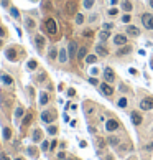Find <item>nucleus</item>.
<instances>
[{"mask_svg": "<svg viewBox=\"0 0 153 160\" xmlns=\"http://www.w3.org/2000/svg\"><path fill=\"white\" fill-rule=\"evenodd\" d=\"M45 26H46V31H48L50 35H56L58 33V25H56V21H54L53 18H48L46 23H45Z\"/></svg>", "mask_w": 153, "mask_h": 160, "instance_id": "f257e3e1", "label": "nucleus"}, {"mask_svg": "<svg viewBox=\"0 0 153 160\" xmlns=\"http://www.w3.org/2000/svg\"><path fill=\"white\" fill-rule=\"evenodd\" d=\"M142 23H143L145 28L153 30V15H150V13H143V15H142Z\"/></svg>", "mask_w": 153, "mask_h": 160, "instance_id": "f03ea898", "label": "nucleus"}, {"mask_svg": "<svg viewBox=\"0 0 153 160\" xmlns=\"http://www.w3.org/2000/svg\"><path fill=\"white\" fill-rule=\"evenodd\" d=\"M140 109L142 111L153 109V97H143V99L140 101Z\"/></svg>", "mask_w": 153, "mask_h": 160, "instance_id": "7ed1b4c3", "label": "nucleus"}, {"mask_svg": "<svg viewBox=\"0 0 153 160\" xmlns=\"http://www.w3.org/2000/svg\"><path fill=\"white\" fill-rule=\"evenodd\" d=\"M104 79L107 81V83H114L115 81V73L112 68H105L104 69Z\"/></svg>", "mask_w": 153, "mask_h": 160, "instance_id": "20e7f679", "label": "nucleus"}, {"mask_svg": "<svg viewBox=\"0 0 153 160\" xmlns=\"http://www.w3.org/2000/svg\"><path fill=\"white\" fill-rule=\"evenodd\" d=\"M114 43H115L117 46H124V45H127V35H122V33L115 35V36H114Z\"/></svg>", "mask_w": 153, "mask_h": 160, "instance_id": "39448f33", "label": "nucleus"}, {"mask_svg": "<svg viewBox=\"0 0 153 160\" xmlns=\"http://www.w3.org/2000/svg\"><path fill=\"white\" fill-rule=\"evenodd\" d=\"M41 121L46 124H50L54 121V112H51V111H45V112H41Z\"/></svg>", "mask_w": 153, "mask_h": 160, "instance_id": "423d86ee", "label": "nucleus"}, {"mask_svg": "<svg viewBox=\"0 0 153 160\" xmlns=\"http://www.w3.org/2000/svg\"><path fill=\"white\" fill-rule=\"evenodd\" d=\"M105 129H107L109 132H114L119 129V122H117L115 119H109L107 122H105Z\"/></svg>", "mask_w": 153, "mask_h": 160, "instance_id": "0eeeda50", "label": "nucleus"}, {"mask_svg": "<svg viewBox=\"0 0 153 160\" xmlns=\"http://www.w3.org/2000/svg\"><path fill=\"white\" fill-rule=\"evenodd\" d=\"M130 119H132V124H133V126H140L142 121H143V119H142V114L140 112H135V111L130 114Z\"/></svg>", "mask_w": 153, "mask_h": 160, "instance_id": "6e6552de", "label": "nucleus"}, {"mask_svg": "<svg viewBox=\"0 0 153 160\" xmlns=\"http://www.w3.org/2000/svg\"><path fill=\"white\" fill-rule=\"evenodd\" d=\"M100 91H102L104 96H110V94L114 93V89H112V86L109 84V83H104V84H100Z\"/></svg>", "mask_w": 153, "mask_h": 160, "instance_id": "1a4fd4ad", "label": "nucleus"}, {"mask_svg": "<svg viewBox=\"0 0 153 160\" xmlns=\"http://www.w3.org/2000/svg\"><path fill=\"white\" fill-rule=\"evenodd\" d=\"M125 31H127V35H130V36H138V35H140V30L137 28L135 25H128L127 28H125Z\"/></svg>", "mask_w": 153, "mask_h": 160, "instance_id": "9d476101", "label": "nucleus"}, {"mask_svg": "<svg viewBox=\"0 0 153 160\" xmlns=\"http://www.w3.org/2000/svg\"><path fill=\"white\" fill-rule=\"evenodd\" d=\"M66 12H68V15H76V0H69L68 2Z\"/></svg>", "mask_w": 153, "mask_h": 160, "instance_id": "9b49d317", "label": "nucleus"}, {"mask_svg": "<svg viewBox=\"0 0 153 160\" xmlns=\"http://www.w3.org/2000/svg\"><path fill=\"white\" fill-rule=\"evenodd\" d=\"M76 50H78V45H76V41H69V45H68V55H69V58L76 56Z\"/></svg>", "mask_w": 153, "mask_h": 160, "instance_id": "f8f14e48", "label": "nucleus"}, {"mask_svg": "<svg viewBox=\"0 0 153 160\" xmlns=\"http://www.w3.org/2000/svg\"><path fill=\"white\" fill-rule=\"evenodd\" d=\"M35 45H36L38 50H41V48L45 46V36H43V35H36V36H35Z\"/></svg>", "mask_w": 153, "mask_h": 160, "instance_id": "ddd939ff", "label": "nucleus"}, {"mask_svg": "<svg viewBox=\"0 0 153 160\" xmlns=\"http://www.w3.org/2000/svg\"><path fill=\"white\" fill-rule=\"evenodd\" d=\"M5 55H7V59H10V61H15L17 59V51H15V48H7Z\"/></svg>", "mask_w": 153, "mask_h": 160, "instance_id": "4468645a", "label": "nucleus"}, {"mask_svg": "<svg viewBox=\"0 0 153 160\" xmlns=\"http://www.w3.org/2000/svg\"><path fill=\"white\" fill-rule=\"evenodd\" d=\"M68 58H69V55H68V50H59V55H58V59H59V63H66Z\"/></svg>", "mask_w": 153, "mask_h": 160, "instance_id": "2eb2a0df", "label": "nucleus"}, {"mask_svg": "<svg viewBox=\"0 0 153 160\" xmlns=\"http://www.w3.org/2000/svg\"><path fill=\"white\" fill-rule=\"evenodd\" d=\"M95 55H99V56H107L109 55V51L105 46H102V45H97L95 46Z\"/></svg>", "mask_w": 153, "mask_h": 160, "instance_id": "dca6fc26", "label": "nucleus"}, {"mask_svg": "<svg viewBox=\"0 0 153 160\" xmlns=\"http://www.w3.org/2000/svg\"><path fill=\"white\" fill-rule=\"evenodd\" d=\"M0 79H2V83H4L5 86H12L13 84L12 76H9V74H2V76H0Z\"/></svg>", "mask_w": 153, "mask_h": 160, "instance_id": "f3484780", "label": "nucleus"}, {"mask_svg": "<svg viewBox=\"0 0 153 160\" xmlns=\"http://www.w3.org/2000/svg\"><path fill=\"white\" fill-rule=\"evenodd\" d=\"M130 51H132V46H128V45H124V46H122L119 51H117V56L127 55V53H130Z\"/></svg>", "mask_w": 153, "mask_h": 160, "instance_id": "a211bd4d", "label": "nucleus"}, {"mask_svg": "<svg viewBox=\"0 0 153 160\" xmlns=\"http://www.w3.org/2000/svg\"><path fill=\"white\" fill-rule=\"evenodd\" d=\"M109 36H110V31H109V30H102V31L99 33V40H100V41L109 40Z\"/></svg>", "mask_w": 153, "mask_h": 160, "instance_id": "6ab92c4d", "label": "nucleus"}, {"mask_svg": "<svg viewBox=\"0 0 153 160\" xmlns=\"http://www.w3.org/2000/svg\"><path fill=\"white\" fill-rule=\"evenodd\" d=\"M109 144H110L112 147H117V145L120 144V139L117 137V135H110V137H109Z\"/></svg>", "mask_w": 153, "mask_h": 160, "instance_id": "aec40b11", "label": "nucleus"}, {"mask_svg": "<svg viewBox=\"0 0 153 160\" xmlns=\"http://www.w3.org/2000/svg\"><path fill=\"white\" fill-rule=\"evenodd\" d=\"M48 101H50V96H48L46 93L40 94V104H41V106H46V104H48Z\"/></svg>", "mask_w": 153, "mask_h": 160, "instance_id": "412c9836", "label": "nucleus"}, {"mask_svg": "<svg viewBox=\"0 0 153 160\" xmlns=\"http://www.w3.org/2000/svg\"><path fill=\"white\" fill-rule=\"evenodd\" d=\"M58 55H59V51L56 50V48H50V53H48V56H50V59H56L58 58Z\"/></svg>", "mask_w": 153, "mask_h": 160, "instance_id": "4be33fe9", "label": "nucleus"}, {"mask_svg": "<svg viewBox=\"0 0 153 160\" xmlns=\"http://www.w3.org/2000/svg\"><path fill=\"white\" fill-rule=\"evenodd\" d=\"M132 9H133V5L130 4L128 0H124V2H122V10H125V12H130Z\"/></svg>", "mask_w": 153, "mask_h": 160, "instance_id": "5701e85b", "label": "nucleus"}, {"mask_svg": "<svg viewBox=\"0 0 153 160\" xmlns=\"http://www.w3.org/2000/svg\"><path fill=\"white\" fill-rule=\"evenodd\" d=\"M86 56H87V48H86V46L79 48V51H78V58H79V59H83V58H86Z\"/></svg>", "mask_w": 153, "mask_h": 160, "instance_id": "b1692460", "label": "nucleus"}, {"mask_svg": "<svg viewBox=\"0 0 153 160\" xmlns=\"http://www.w3.org/2000/svg\"><path fill=\"white\" fill-rule=\"evenodd\" d=\"M33 140L35 142H40V140H41V131H40V129H36V131L33 132Z\"/></svg>", "mask_w": 153, "mask_h": 160, "instance_id": "393cba45", "label": "nucleus"}, {"mask_svg": "<svg viewBox=\"0 0 153 160\" xmlns=\"http://www.w3.org/2000/svg\"><path fill=\"white\" fill-rule=\"evenodd\" d=\"M94 2L95 0H83L84 9H92V7H94Z\"/></svg>", "mask_w": 153, "mask_h": 160, "instance_id": "a878e982", "label": "nucleus"}, {"mask_svg": "<svg viewBox=\"0 0 153 160\" xmlns=\"http://www.w3.org/2000/svg\"><path fill=\"white\" fill-rule=\"evenodd\" d=\"M10 137H12V131H10L9 127H5L4 129V140H10Z\"/></svg>", "mask_w": 153, "mask_h": 160, "instance_id": "bb28decb", "label": "nucleus"}, {"mask_svg": "<svg viewBox=\"0 0 153 160\" xmlns=\"http://www.w3.org/2000/svg\"><path fill=\"white\" fill-rule=\"evenodd\" d=\"M117 106H119V107H122V109H124V107H127V97H120L119 101H117Z\"/></svg>", "mask_w": 153, "mask_h": 160, "instance_id": "cd10ccee", "label": "nucleus"}, {"mask_svg": "<svg viewBox=\"0 0 153 160\" xmlns=\"http://www.w3.org/2000/svg\"><path fill=\"white\" fill-rule=\"evenodd\" d=\"M76 23H78V25H83L84 23V15L83 13H76Z\"/></svg>", "mask_w": 153, "mask_h": 160, "instance_id": "c85d7f7f", "label": "nucleus"}, {"mask_svg": "<svg viewBox=\"0 0 153 160\" xmlns=\"http://www.w3.org/2000/svg\"><path fill=\"white\" fill-rule=\"evenodd\" d=\"M25 23H26V28H28V30H33L35 28V21L31 20V18H26Z\"/></svg>", "mask_w": 153, "mask_h": 160, "instance_id": "c756f323", "label": "nucleus"}, {"mask_svg": "<svg viewBox=\"0 0 153 160\" xmlns=\"http://www.w3.org/2000/svg\"><path fill=\"white\" fill-rule=\"evenodd\" d=\"M86 61L89 64H92V63H95V61H97V56H95V55H89V56H86Z\"/></svg>", "mask_w": 153, "mask_h": 160, "instance_id": "7c9ffc66", "label": "nucleus"}, {"mask_svg": "<svg viewBox=\"0 0 153 160\" xmlns=\"http://www.w3.org/2000/svg\"><path fill=\"white\" fill-rule=\"evenodd\" d=\"M10 13H12L13 18H20V13H18V10L15 7H10Z\"/></svg>", "mask_w": 153, "mask_h": 160, "instance_id": "2f4dec72", "label": "nucleus"}, {"mask_svg": "<svg viewBox=\"0 0 153 160\" xmlns=\"http://www.w3.org/2000/svg\"><path fill=\"white\" fill-rule=\"evenodd\" d=\"M26 66H28V69H31V71H33V69H36V61H35V59H31V61H28V64H26Z\"/></svg>", "mask_w": 153, "mask_h": 160, "instance_id": "473e14b6", "label": "nucleus"}, {"mask_svg": "<svg viewBox=\"0 0 153 160\" xmlns=\"http://www.w3.org/2000/svg\"><path fill=\"white\" fill-rule=\"evenodd\" d=\"M56 132H58V127H56V126H50V127H48V134H50V135H54Z\"/></svg>", "mask_w": 153, "mask_h": 160, "instance_id": "72a5a7b5", "label": "nucleus"}, {"mask_svg": "<svg viewBox=\"0 0 153 160\" xmlns=\"http://www.w3.org/2000/svg\"><path fill=\"white\" fill-rule=\"evenodd\" d=\"M30 122H31V114H26L25 119H23V126H28Z\"/></svg>", "mask_w": 153, "mask_h": 160, "instance_id": "f704fd0d", "label": "nucleus"}, {"mask_svg": "<svg viewBox=\"0 0 153 160\" xmlns=\"http://www.w3.org/2000/svg\"><path fill=\"white\" fill-rule=\"evenodd\" d=\"M23 116V107H17V111H15V117H21Z\"/></svg>", "mask_w": 153, "mask_h": 160, "instance_id": "c9c22d12", "label": "nucleus"}, {"mask_svg": "<svg viewBox=\"0 0 153 160\" xmlns=\"http://www.w3.org/2000/svg\"><path fill=\"white\" fill-rule=\"evenodd\" d=\"M28 155H31V157H36V155H38V152L35 150L33 147H30V149H28Z\"/></svg>", "mask_w": 153, "mask_h": 160, "instance_id": "e433bc0d", "label": "nucleus"}, {"mask_svg": "<svg viewBox=\"0 0 153 160\" xmlns=\"http://www.w3.org/2000/svg\"><path fill=\"white\" fill-rule=\"evenodd\" d=\"M102 28H104V30H109V31H110V30L114 28V23H104Z\"/></svg>", "mask_w": 153, "mask_h": 160, "instance_id": "4c0bfd02", "label": "nucleus"}, {"mask_svg": "<svg viewBox=\"0 0 153 160\" xmlns=\"http://www.w3.org/2000/svg\"><path fill=\"white\" fill-rule=\"evenodd\" d=\"M92 30H86V31H83V36H86V38H91L92 36Z\"/></svg>", "mask_w": 153, "mask_h": 160, "instance_id": "58836bf2", "label": "nucleus"}, {"mask_svg": "<svg viewBox=\"0 0 153 160\" xmlns=\"http://www.w3.org/2000/svg\"><path fill=\"white\" fill-rule=\"evenodd\" d=\"M89 83H91L92 86H97V84H99V81H97V78H94V76H92V78H89Z\"/></svg>", "mask_w": 153, "mask_h": 160, "instance_id": "ea45409f", "label": "nucleus"}, {"mask_svg": "<svg viewBox=\"0 0 153 160\" xmlns=\"http://www.w3.org/2000/svg\"><path fill=\"white\" fill-rule=\"evenodd\" d=\"M145 150H147V152H153V142L147 144V145H145Z\"/></svg>", "mask_w": 153, "mask_h": 160, "instance_id": "a19ab883", "label": "nucleus"}, {"mask_svg": "<svg viewBox=\"0 0 153 160\" xmlns=\"http://www.w3.org/2000/svg\"><path fill=\"white\" fill-rule=\"evenodd\" d=\"M48 149H50V145H48V142H46V140H43V144H41V150H48Z\"/></svg>", "mask_w": 153, "mask_h": 160, "instance_id": "79ce46f5", "label": "nucleus"}, {"mask_svg": "<svg viewBox=\"0 0 153 160\" xmlns=\"http://www.w3.org/2000/svg\"><path fill=\"white\" fill-rule=\"evenodd\" d=\"M97 13H94V15H91V17H89V21H91V23H94V21H97Z\"/></svg>", "mask_w": 153, "mask_h": 160, "instance_id": "37998d69", "label": "nucleus"}, {"mask_svg": "<svg viewBox=\"0 0 153 160\" xmlns=\"http://www.w3.org/2000/svg\"><path fill=\"white\" fill-rule=\"evenodd\" d=\"M130 15H124V17H122V21H124V23H128V21H130Z\"/></svg>", "mask_w": 153, "mask_h": 160, "instance_id": "c03bdc74", "label": "nucleus"}, {"mask_svg": "<svg viewBox=\"0 0 153 160\" xmlns=\"http://www.w3.org/2000/svg\"><path fill=\"white\" fill-rule=\"evenodd\" d=\"M109 15H110V17H115L117 15V9H110L109 10Z\"/></svg>", "mask_w": 153, "mask_h": 160, "instance_id": "a18cd8bd", "label": "nucleus"}, {"mask_svg": "<svg viewBox=\"0 0 153 160\" xmlns=\"http://www.w3.org/2000/svg\"><path fill=\"white\" fill-rule=\"evenodd\" d=\"M9 2L10 0H0V5H2V7H9Z\"/></svg>", "mask_w": 153, "mask_h": 160, "instance_id": "49530a36", "label": "nucleus"}, {"mask_svg": "<svg viewBox=\"0 0 153 160\" xmlns=\"http://www.w3.org/2000/svg\"><path fill=\"white\" fill-rule=\"evenodd\" d=\"M91 73H92V76H97V74H99V69H97V68H92Z\"/></svg>", "mask_w": 153, "mask_h": 160, "instance_id": "de8ad7c7", "label": "nucleus"}, {"mask_svg": "<svg viewBox=\"0 0 153 160\" xmlns=\"http://www.w3.org/2000/svg\"><path fill=\"white\" fill-rule=\"evenodd\" d=\"M5 36V30H4V26H0V38H4Z\"/></svg>", "mask_w": 153, "mask_h": 160, "instance_id": "09e8293b", "label": "nucleus"}, {"mask_svg": "<svg viewBox=\"0 0 153 160\" xmlns=\"http://www.w3.org/2000/svg\"><path fill=\"white\" fill-rule=\"evenodd\" d=\"M74 89H69V91H68V96H69V97H73V96H74Z\"/></svg>", "mask_w": 153, "mask_h": 160, "instance_id": "8fccbe9b", "label": "nucleus"}, {"mask_svg": "<svg viewBox=\"0 0 153 160\" xmlns=\"http://www.w3.org/2000/svg\"><path fill=\"white\" fill-rule=\"evenodd\" d=\"M56 144H58V142H56V140H53V142H51V150H53V149H56Z\"/></svg>", "mask_w": 153, "mask_h": 160, "instance_id": "3c124183", "label": "nucleus"}, {"mask_svg": "<svg viewBox=\"0 0 153 160\" xmlns=\"http://www.w3.org/2000/svg\"><path fill=\"white\" fill-rule=\"evenodd\" d=\"M58 159H59V160L64 159V152H59V154H58Z\"/></svg>", "mask_w": 153, "mask_h": 160, "instance_id": "603ef678", "label": "nucleus"}, {"mask_svg": "<svg viewBox=\"0 0 153 160\" xmlns=\"http://www.w3.org/2000/svg\"><path fill=\"white\" fill-rule=\"evenodd\" d=\"M107 4H109V5H115L117 0H107Z\"/></svg>", "mask_w": 153, "mask_h": 160, "instance_id": "864d4df0", "label": "nucleus"}, {"mask_svg": "<svg viewBox=\"0 0 153 160\" xmlns=\"http://www.w3.org/2000/svg\"><path fill=\"white\" fill-rule=\"evenodd\" d=\"M148 4H150V7L153 9V0H148Z\"/></svg>", "mask_w": 153, "mask_h": 160, "instance_id": "5fc2aeb1", "label": "nucleus"}, {"mask_svg": "<svg viewBox=\"0 0 153 160\" xmlns=\"http://www.w3.org/2000/svg\"><path fill=\"white\" fill-rule=\"evenodd\" d=\"M2 160H9V157H7V155H2Z\"/></svg>", "mask_w": 153, "mask_h": 160, "instance_id": "6e6d98bb", "label": "nucleus"}, {"mask_svg": "<svg viewBox=\"0 0 153 160\" xmlns=\"http://www.w3.org/2000/svg\"><path fill=\"white\" fill-rule=\"evenodd\" d=\"M150 66H152V69H153V59H150Z\"/></svg>", "mask_w": 153, "mask_h": 160, "instance_id": "4d7b16f0", "label": "nucleus"}, {"mask_svg": "<svg viewBox=\"0 0 153 160\" xmlns=\"http://www.w3.org/2000/svg\"><path fill=\"white\" fill-rule=\"evenodd\" d=\"M0 48H2V38H0Z\"/></svg>", "mask_w": 153, "mask_h": 160, "instance_id": "13d9d810", "label": "nucleus"}, {"mask_svg": "<svg viewBox=\"0 0 153 160\" xmlns=\"http://www.w3.org/2000/svg\"><path fill=\"white\" fill-rule=\"evenodd\" d=\"M17 160H21V159H17Z\"/></svg>", "mask_w": 153, "mask_h": 160, "instance_id": "bf43d9fd", "label": "nucleus"}]
</instances>
